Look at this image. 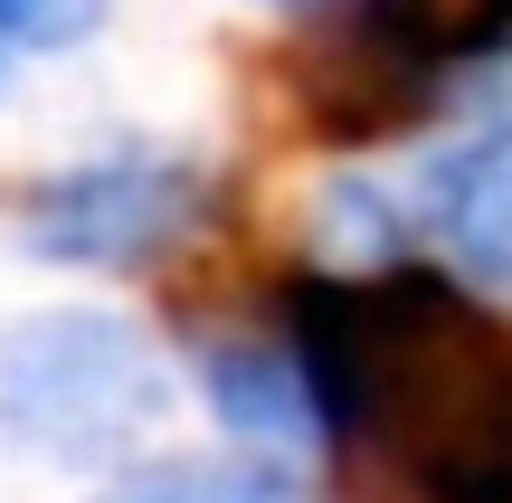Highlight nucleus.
<instances>
[{"mask_svg":"<svg viewBox=\"0 0 512 503\" xmlns=\"http://www.w3.org/2000/svg\"><path fill=\"white\" fill-rule=\"evenodd\" d=\"M313 447L370 503H512V323L418 257L285 285Z\"/></svg>","mask_w":512,"mask_h":503,"instance_id":"obj_1","label":"nucleus"},{"mask_svg":"<svg viewBox=\"0 0 512 503\" xmlns=\"http://www.w3.org/2000/svg\"><path fill=\"white\" fill-rule=\"evenodd\" d=\"M503 48L512 0H332L285 48V105L313 143H389Z\"/></svg>","mask_w":512,"mask_h":503,"instance_id":"obj_2","label":"nucleus"},{"mask_svg":"<svg viewBox=\"0 0 512 503\" xmlns=\"http://www.w3.org/2000/svg\"><path fill=\"white\" fill-rule=\"evenodd\" d=\"M171 380L124 314H29L0 333V437L48 466H114L143 447Z\"/></svg>","mask_w":512,"mask_h":503,"instance_id":"obj_3","label":"nucleus"},{"mask_svg":"<svg viewBox=\"0 0 512 503\" xmlns=\"http://www.w3.org/2000/svg\"><path fill=\"white\" fill-rule=\"evenodd\" d=\"M342 219H370V266L389 257V238H418L446 257V276L512 285V95L475 105L437 152H418L399 190H351Z\"/></svg>","mask_w":512,"mask_h":503,"instance_id":"obj_4","label":"nucleus"},{"mask_svg":"<svg viewBox=\"0 0 512 503\" xmlns=\"http://www.w3.org/2000/svg\"><path fill=\"white\" fill-rule=\"evenodd\" d=\"M200 219V171L181 152H105L76 162L57 181L29 190L19 209V247L48 266H152L162 247H181V228Z\"/></svg>","mask_w":512,"mask_h":503,"instance_id":"obj_5","label":"nucleus"},{"mask_svg":"<svg viewBox=\"0 0 512 503\" xmlns=\"http://www.w3.org/2000/svg\"><path fill=\"white\" fill-rule=\"evenodd\" d=\"M209 399H219V418L238 437H304L313 447V390H304V371H294V352L285 342H238V352H209Z\"/></svg>","mask_w":512,"mask_h":503,"instance_id":"obj_6","label":"nucleus"},{"mask_svg":"<svg viewBox=\"0 0 512 503\" xmlns=\"http://www.w3.org/2000/svg\"><path fill=\"white\" fill-rule=\"evenodd\" d=\"M105 503H294V494H285V475L238 466V456H162V466L114 475Z\"/></svg>","mask_w":512,"mask_h":503,"instance_id":"obj_7","label":"nucleus"},{"mask_svg":"<svg viewBox=\"0 0 512 503\" xmlns=\"http://www.w3.org/2000/svg\"><path fill=\"white\" fill-rule=\"evenodd\" d=\"M105 29V0H0V48H76Z\"/></svg>","mask_w":512,"mask_h":503,"instance_id":"obj_8","label":"nucleus"},{"mask_svg":"<svg viewBox=\"0 0 512 503\" xmlns=\"http://www.w3.org/2000/svg\"><path fill=\"white\" fill-rule=\"evenodd\" d=\"M0 57H10V48H0Z\"/></svg>","mask_w":512,"mask_h":503,"instance_id":"obj_9","label":"nucleus"}]
</instances>
